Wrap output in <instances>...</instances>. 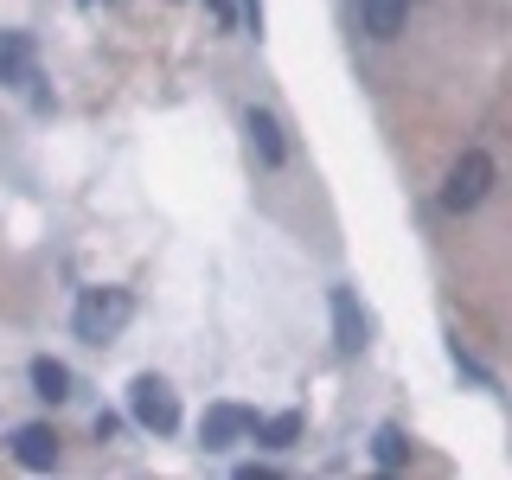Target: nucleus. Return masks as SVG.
Segmentation results:
<instances>
[{"mask_svg": "<svg viewBox=\"0 0 512 480\" xmlns=\"http://www.w3.org/2000/svg\"><path fill=\"white\" fill-rule=\"evenodd\" d=\"M372 461L378 468H404L410 461V436L397 423H378V436H372Z\"/></svg>", "mask_w": 512, "mask_h": 480, "instance_id": "obj_12", "label": "nucleus"}, {"mask_svg": "<svg viewBox=\"0 0 512 480\" xmlns=\"http://www.w3.org/2000/svg\"><path fill=\"white\" fill-rule=\"evenodd\" d=\"M256 429V410H244V404H212L205 410V423H199V442L205 448H231L237 436H250Z\"/></svg>", "mask_w": 512, "mask_h": 480, "instance_id": "obj_6", "label": "nucleus"}, {"mask_svg": "<svg viewBox=\"0 0 512 480\" xmlns=\"http://www.w3.org/2000/svg\"><path fill=\"white\" fill-rule=\"evenodd\" d=\"M404 20H410V0H359V26L372 39H397Z\"/></svg>", "mask_w": 512, "mask_h": 480, "instance_id": "obj_9", "label": "nucleus"}, {"mask_svg": "<svg viewBox=\"0 0 512 480\" xmlns=\"http://www.w3.org/2000/svg\"><path fill=\"white\" fill-rule=\"evenodd\" d=\"M13 461L32 474H45V468H58V429L52 423H26V429H13Z\"/></svg>", "mask_w": 512, "mask_h": 480, "instance_id": "obj_5", "label": "nucleus"}, {"mask_svg": "<svg viewBox=\"0 0 512 480\" xmlns=\"http://www.w3.org/2000/svg\"><path fill=\"white\" fill-rule=\"evenodd\" d=\"M84 7H90V0H84Z\"/></svg>", "mask_w": 512, "mask_h": 480, "instance_id": "obj_14", "label": "nucleus"}, {"mask_svg": "<svg viewBox=\"0 0 512 480\" xmlns=\"http://www.w3.org/2000/svg\"><path fill=\"white\" fill-rule=\"evenodd\" d=\"M128 416H135L141 429H154V436H173V429H180V397L167 391V378L141 372L128 384Z\"/></svg>", "mask_w": 512, "mask_h": 480, "instance_id": "obj_3", "label": "nucleus"}, {"mask_svg": "<svg viewBox=\"0 0 512 480\" xmlns=\"http://www.w3.org/2000/svg\"><path fill=\"white\" fill-rule=\"evenodd\" d=\"M493 180H500L493 154L487 148H468V154L455 160V173H448V186H442V212H474V205L493 192Z\"/></svg>", "mask_w": 512, "mask_h": 480, "instance_id": "obj_2", "label": "nucleus"}, {"mask_svg": "<svg viewBox=\"0 0 512 480\" xmlns=\"http://www.w3.org/2000/svg\"><path fill=\"white\" fill-rule=\"evenodd\" d=\"M205 7H212V20H218L224 32H231V26H237V0H205Z\"/></svg>", "mask_w": 512, "mask_h": 480, "instance_id": "obj_13", "label": "nucleus"}, {"mask_svg": "<svg viewBox=\"0 0 512 480\" xmlns=\"http://www.w3.org/2000/svg\"><path fill=\"white\" fill-rule=\"evenodd\" d=\"M128 314H135V295H128V288H84L77 308H71V327H77V340L103 346L128 327Z\"/></svg>", "mask_w": 512, "mask_h": 480, "instance_id": "obj_1", "label": "nucleus"}, {"mask_svg": "<svg viewBox=\"0 0 512 480\" xmlns=\"http://www.w3.org/2000/svg\"><path fill=\"white\" fill-rule=\"evenodd\" d=\"M32 391H39L45 404H64V397H71V365H58V359H32Z\"/></svg>", "mask_w": 512, "mask_h": 480, "instance_id": "obj_11", "label": "nucleus"}, {"mask_svg": "<svg viewBox=\"0 0 512 480\" xmlns=\"http://www.w3.org/2000/svg\"><path fill=\"white\" fill-rule=\"evenodd\" d=\"M0 84L20 90L32 109H45V90H39V58H32V39L26 32H0Z\"/></svg>", "mask_w": 512, "mask_h": 480, "instance_id": "obj_4", "label": "nucleus"}, {"mask_svg": "<svg viewBox=\"0 0 512 480\" xmlns=\"http://www.w3.org/2000/svg\"><path fill=\"white\" fill-rule=\"evenodd\" d=\"M263 448H295L301 442V410H276V416H256V429H250Z\"/></svg>", "mask_w": 512, "mask_h": 480, "instance_id": "obj_10", "label": "nucleus"}, {"mask_svg": "<svg viewBox=\"0 0 512 480\" xmlns=\"http://www.w3.org/2000/svg\"><path fill=\"white\" fill-rule=\"evenodd\" d=\"M365 308H359V295L352 288H333V346L340 352H365Z\"/></svg>", "mask_w": 512, "mask_h": 480, "instance_id": "obj_7", "label": "nucleus"}, {"mask_svg": "<svg viewBox=\"0 0 512 480\" xmlns=\"http://www.w3.org/2000/svg\"><path fill=\"white\" fill-rule=\"evenodd\" d=\"M244 128H250V148H256V160H263V167H282V160H288V135H282V122L269 116V109H250Z\"/></svg>", "mask_w": 512, "mask_h": 480, "instance_id": "obj_8", "label": "nucleus"}]
</instances>
